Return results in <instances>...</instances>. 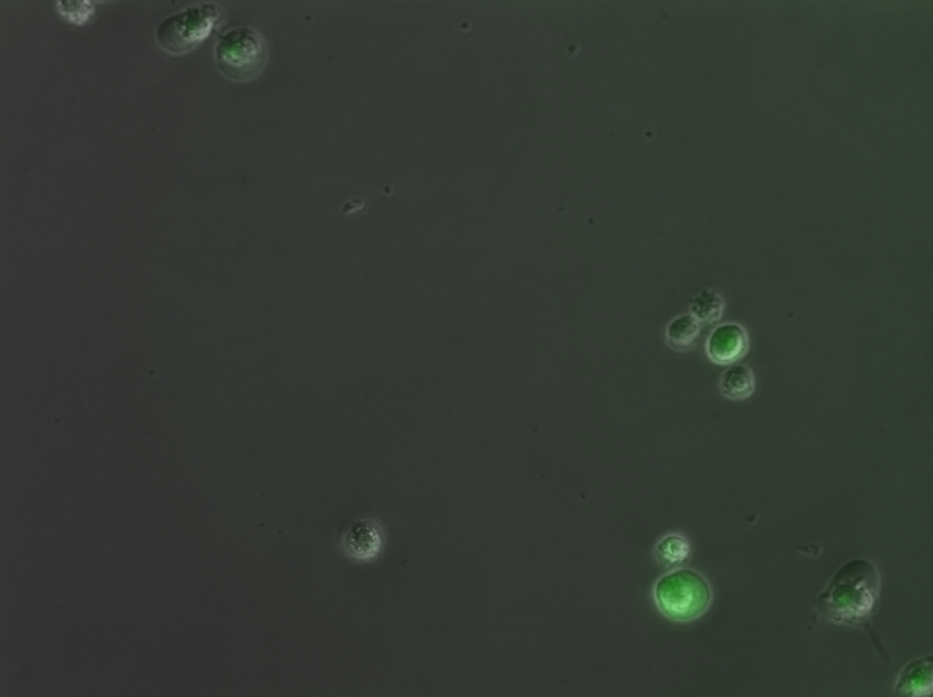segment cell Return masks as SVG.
I'll return each mask as SVG.
<instances>
[{"instance_id": "ba28073f", "label": "cell", "mask_w": 933, "mask_h": 697, "mask_svg": "<svg viewBox=\"0 0 933 697\" xmlns=\"http://www.w3.org/2000/svg\"><path fill=\"white\" fill-rule=\"evenodd\" d=\"M720 394L730 401H745L756 394V374L754 370L741 363H733L721 374Z\"/></svg>"}, {"instance_id": "3957f363", "label": "cell", "mask_w": 933, "mask_h": 697, "mask_svg": "<svg viewBox=\"0 0 933 697\" xmlns=\"http://www.w3.org/2000/svg\"><path fill=\"white\" fill-rule=\"evenodd\" d=\"M223 9L216 4H194L157 27V42L165 53L187 54L216 32L223 21Z\"/></svg>"}, {"instance_id": "7a4b0ae2", "label": "cell", "mask_w": 933, "mask_h": 697, "mask_svg": "<svg viewBox=\"0 0 933 697\" xmlns=\"http://www.w3.org/2000/svg\"><path fill=\"white\" fill-rule=\"evenodd\" d=\"M654 601L668 620L691 623L713 602V589L705 575L693 569H674L654 584Z\"/></svg>"}, {"instance_id": "277c9868", "label": "cell", "mask_w": 933, "mask_h": 697, "mask_svg": "<svg viewBox=\"0 0 933 697\" xmlns=\"http://www.w3.org/2000/svg\"><path fill=\"white\" fill-rule=\"evenodd\" d=\"M266 42L257 29L239 26L224 33L214 48V62L232 82H251L266 65Z\"/></svg>"}, {"instance_id": "9c48e42d", "label": "cell", "mask_w": 933, "mask_h": 697, "mask_svg": "<svg viewBox=\"0 0 933 697\" xmlns=\"http://www.w3.org/2000/svg\"><path fill=\"white\" fill-rule=\"evenodd\" d=\"M654 559L665 569L684 565L691 559L689 538L679 532L665 533L657 539Z\"/></svg>"}, {"instance_id": "52a82bcc", "label": "cell", "mask_w": 933, "mask_h": 697, "mask_svg": "<svg viewBox=\"0 0 933 697\" xmlns=\"http://www.w3.org/2000/svg\"><path fill=\"white\" fill-rule=\"evenodd\" d=\"M932 660V656H926L908 663L899 672L898 681L895 684L896 694L911 697L930 696L933 684Z\"/></svg>"}, {"instance_id": "6da1fadb", "label": "cell", "mask_w": 933, "mask_h": 697, "mask_svg": "<svg viewBox=\"0 0 933 697\" xmlns=\"http://www.w3.org/2000/svg\"><path fill=\"white\" fill-rule=\"evenodd\" d=\"M881 575L878 567L866 559L848 560L830 578L829 586L814 599L818 617L838 626L869 628L880 605Z\"/></svg>"}, {"instance_id": "8992f818", "label": "cell", "mask_w": 933, "mask_h": 697, "mask_svg": "<svg viewBox=\"0 0 933 697\" xmlns=\"http://www.w3.org/2000/svg\"><path fill=\"white\" fill-rule=\"evenodd\" d=\"M748 351L747 329L738 323L720 324L706 339V354L717 365H733Z\"/></svg>"}, {"instance_id": "8fae6325", "label": "cell", "mask_w": 933, "mask_h": 697, "mask_svg": "<svg viewBox=\"0 0 933 697\" xmlns=\"http://www.w3.org/2000/svg\"><path fill=\"white\" fill-rule=\"evenodd\" d=\"M689 311L699 323H717L725 311V299L714 289H702L691 297Z\"/></svg>"}, {"instance_id": "30bf717a", "label": "cell", "mask_w": 933, "mask_h": 697, "mask_svg": "<svg viewBox=\"0 0 933 697\" xmlns=\"http://www.w3.org/2000/svg\"><path fill=\"white\" fill-rule=\"evenodd\" d=\"M701 335V323L693 314H679L665 328V341L675 351H689Z\"/></svg>"}, {"instance_id": "5b68a950", "label": "cell", "mask_w": 933, "mask_h": 697, "mask_svg": "<svg viewBox=\"0 0 933 697\" xmlns=\"http://www.w3.org/2000/svg\"><path fill=\"white\" fill-rule=\"evenodd\" d=\"M386 545V535L381 524L372 518L351 521L339 536V548L353 562H374Z\"/></svg>"}]
</instances>
